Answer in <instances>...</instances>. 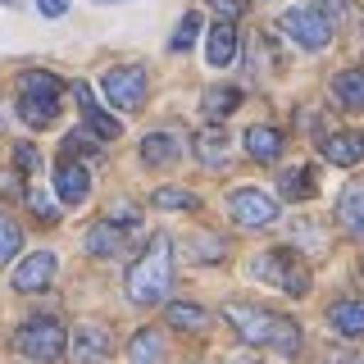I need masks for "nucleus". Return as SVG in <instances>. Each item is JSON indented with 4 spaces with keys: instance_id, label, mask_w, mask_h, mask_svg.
I'll list each match as a JSON object with an SVG mask.
<instances>
[{
    "instance_id": "nucleus-12",
    "label": "nucleus",
    "mask_w": 364,
    "mask_h": 364,
    "mask_svg": "<svg viewBox=\"0 0 364 364\" xmlns=\"http://www.w3.org/2000/svg\"><path fill=\"white\" fill-rule=\"evenodd\" d=\"M205 60H210L214 68H228V64L237 60V28H232V23H214V28H210Z\"/></svg>"
},
{
    "instance_id": "nucleus-6",
    "label": "nucleus",
    "mask_w": 364,
    "mask_h": 364,
    "mask_svg": "<svg viewBox=\"0 0 364 364\" xmlns=\"http://www.w3.org/2000/svg\"><path fill=\"white\" fill-rule=\"evenodd\" d=\"M278 28L287 32L296 46H305V50H328V41H333V23L318 14L314 5H296L287 14L278 18Z\"/></svg>"
},
{
    "instance_id": "nucleus-17",
    "label": "nucleus",
    "mask_w": 364,
    "mask_h": 364,
    "mask_svg": "<svg viewBox=\"0 0 364 364\" xmlns=\"http://www.w3.org/2000/svg\"><path fill=\"white\" fill-rule=\"evenodd\" d=\"M128 360L132 364H159L164 360V333H159V328H141V333L128 341Z\"/></svg>"
},
{
    "instance_id": "nucleus-33",
    "label": "nucleus",
    "mask_w": 364,
    "mask_h": 364,
    "mask_svg": "<svg viewBox=\"0 0 364 364\" xmlns=\"http://www.w3.org/2000/svg\"><path fill=\"white\" fill-rule=\"evenodd\" d=\"M318 14H323V18H341V14H346V0H318Z\"/></svg>"
},
{
    "instance_id": "nucleus-14",
    "label": "nucleus",
    "mask_w": 364,
    "mask_h": 364,
    "mask_svg": "<svg viewBox=\"0 0 364 364\" xmlns=\"http://www.w3.org/2000/svg\"><path fill=\"white\" fill-rule=\"evenodd\" d=\"M282 200H310L314 196V187H318V168L314 164H296L282 173Z\"/></svg>"
},
{
    "instance_id": "nucleus-28",
    "label": "nucleus",
    "mask_w": 364,
    "mask_h": 364,
    "mask_svg": "<svg viewBox=\"0 0 364 364\" xmlns=\"http://www.w3.org/2000/svg\"><path fill=\"white\" fill-rule=\"evenodd\" d=\"M196 32H200V14H187L178 23V32H173L168 46H173V50H191V46H196Z\"/></svg>"
},
{
    "instance_id": "nucleus-18",
    "label": "nucleus",
    "mask_w": 364,
    "mask_h": 364,
    "mask_svg": "<svg viewBox=\"0 0 364 364\" xmlns=\"http://www.w3.org/2000/svg\"><path fill=\"white\" fill-rule=\"evenodd\" d=\"M141 159H146L151 168L173 164V159H178V136H173V132H151V136L141 141Z\"/></svg>"
},
{
    "instance_id": "nucleus-29",
    "label": "nucleus",
    "mask_w": 364,
    "mask_h": 364,
    "mask_svg": "<svg viewBox=\"0 0 364 364\" xmlns=\"http://www.w3.org/2000/svg\"><path fill=\"white\" fill-rule=\"evenodd\" d=\"M105 219H109L114 228H123V232H128L132 223H141V210H136L132 200H119V205H109V214H105Z\"/></svg>"
},
{
    "instance_id": "nucleus-34",
    "label": "nucleus",
    "mask_w": 364,
    "mask_h": 364,
    "mask_svg": "<svg viewBox=\"0 0 364 364\" xmlns=\"http://www.w3.org/2000/svg\"><path fill=\"white\" fill-rule=\"evenodd\" d=\"M37 9H41L46 18H60L64 9H68V0H37Z\"/></svg>"
},
{
    "instance_id": "nucleus-11",
    "label": "nucleus",
    "mask_w": 364,
    "mask_h": 364,
    "mask_svg": "<svg viewBox=\"0 0 364 364\" xmlns=\"http://www.w3.org/2000/svg\"><path fill=\"white\" fill-rule=\"evenodd\" d=\"M328 323H333L341 337L360 341V337H364V301H360V296H341V301H333Z\"/></svg>"
},
{
    "instance_id": "nucleus-7",
    "label": "nucleus",
    "mask_w": 364,
    "mask_h": 364,
    "mask_svg": "<svg viewBox=\"0 0 364 364\" xmlns=\"http://www.w3.org/2000/svg\"><path fill=\"white\" fill-rule=\"evenodd\" d=\"M228 214H232V223H242V228H269L278 219V200L264 196L259 187H242V191L228 196Z\"/></svg>"
},
{
    "instance_id": "nucleus-16",
    "label": "nucleus",
    "mask_w": 364,
    "mask_h": 364,
    "mask_svg": "<svg viewBox=\"0 0 364 364\" xmlns=\"http://www.w3.org/2000/svg\"><path fill=\"white\" fill-rule=\"evenodd\" d=\"M73 91H77V105H82V114H87V123H91V132H96V136H105V141H114V136H119L123 128H119V123L109 119V114H100V105H96V96H91V87H82V82H77Z\"/></svg>"
},
{
    "instance_id": "nucleus-26",
    "label": "nucleus",
    "mask_w": 364,
    "mask_h": 364,
    "mask_svg": "<svg viewBox=\"0 0 364 364\" xmlns=\"http://www.w3.org/2000/svg\"><path fill=\"white\" fill-rule=\"evenodd\" d=\"M155 205H159V210H196V196L182 191V187H159L155 191Z\"/></svg>"
},
{
    "instance_id": "nucleus-4",
    "label": "nucleus",
    "mask_w": 364,
    "mask_h": 364,
    "mask_svg": "<svg viewBox=\"0 0 364 364\" xmlns=\"http://www.w3.org/2000/svg\"><path fill=\"white\" fill-rule=\"evenodd\" d=\"M64 323H55V318H28V323L14 333V346L23 350L28 360H41V364H50V360H60L64 355Z\"/></svg>"
},
{
    "instance_id": "nucleus-9",
    "label": "nucleus",
    "mask_w": 364,
    "mask_h": 364,
    "mask_svg": "<svg viewBox=\"0 0 364 364\" xmlns=\"http://www.w3.org/2000/svg\"><path fill=\"white\" fill-rule=\"evenodd\" d=\"M55 191H60V200L64 205H82L87 200V191H91V173L82 164H77V159H60V164H55Z\"/></svg>"
},
{
    "instance_id": "nucleus-8",
    "label": "nucleus",
    "mask_w": 364,
    "mask_h": 364,
    "mask_svg": "<svg viewBox=\"0 0 364 364\" xmlns=\"http://www.w3.org/2000/svg\"><path fill=\"white\" fill-rule=\"evenodd\" d=\"M100 87H105V96L119 109H136L146 100V73L132 68V64H119V68H109V73H100Z\"/></svg>"
},
{
    "instance_id": "nucleus-19",
    "label": "nucleus",
    "mask_w": 364,
    "mask_h": 364,
    "mask_svg": "<svg viewBox=\"0 0 364 364\" xmlns=\"http://www.w3.org/2000/svg\"><path fill=\"white\" fill-rule=\"evenodd\" d=\"M87 250H91V255H100V259H105V255H119V250H123V228H114L109 219H100L87 232Z\"/></svg>"
},
{
    "instance_id": "nucleus-1",
    "label": "nucleus",
    "mask_w": 364,
    "mask_h": 364,
    "mask_svg": "<svg viewBox=\"0 0 364 364\" xmlns=\"http://www.w3.org/2000/svg\"><path fill=\"white\" fill-rule=\"evenodd\" d=\"M168 282H173V242L164 232L151 237V246L136 255V264L128 269V301L136 305H159L168 296Z\"/></svg>"
},
{
    "instance_id": "nucleus-3",
    "label": "nucleus",
    "mask_w": 364,
    "mask_h": 364,
    "mask_svg": "<svg viewBox=\"0 0 364 364\" xmlns=\"http://www.w3.org/2000/svg\"><path fill=\"white\" fill-rule=\"evenodd\" d=\"M250 273H255V278H264L269 287H282L287 296H305V291H310V273H305L301 255L287 250V246L255 255V259H250Z\"/></svg>"
},
{
    "instance_id": "nucleus-21",
    "label": "nucleus",
    "mask_w": 364,
    "mask_h": 364,
    "mask_svg": "<svg viewBox=\"0 0 364 364\" xmlns=\"http://www.w3.org/2000/svg\"><path fill=\"white\" fill-rule=\"evenodd\" d=\"M333 91L346 109H364V68H346L333 77Z\"/></svg>"
},
{
    "instance_id": "nucleus-27",
    "label": "nucleus",
    "mask_w": 364,
    "mask_h": 364,
    "mask_svg": "<svg viewBox=\"0 0 364 364\" xmlns=\"http://www.w3.org/2000/svg\"><path fill=\"white\" fill-rule=\"evenodd\" d=\"M237 100H242V96H237V91H232V87H219V91H210V96H205V114H210V119H214V123H219V119H223V114H228V109H232V105H237Z\"/></svg>"
},
{
    "instance_id": "nucleus-36",
    "label": "nucleus",
    "mask_w": 364,
    "mask_h": 364,
    "mask_svg": "<svg viewBox=\"0 0 364 364\" xmlns=\"http://www.w3.org/2000/svg\"><path fill=\"white\" fill-rule=\"evenodd\" d=\"M232 364H255V360H232Z\"/></svg>"
},
{
    "instance_id": "nucleus-32",
    "label": "nucleus",
    "mask_w": 364,
    "mask_h": 364,
    "mask_svg": "<svg viewBox=\"0 0 364 364\" xmlns=\"http://www.w3.org/2000/svg\"><path fill=\"white\" fill-rule=\"evenodd\" d=\"M14 164L23 168V173H32V168L41 164V155H37V146H18V155H14Z\"/></svg>"
},
{
    "instance_id": "nucleus-15",
    "label": "nucleus",
    "mask_w": 364,
    "mask_h": 364,
    "mask_svg": "<svg viewBox=\"0 0 364 364\" xmlns=\"http://www.w3.org/2000/svg\"><path fill=\"white\" fill-rule=\"evenodd\" d=\"M323 155L333 159V164H341V168H346V164H360L364 136H360V132H333V136L323 141Z\"/></svg>"
},
{
    "instance_id": "nucleus-22",
    "label": "nucleus",
    "mask_w": 364,
    "mask_h": 364,
    "mask_svg": "<svg viewBox=\"0 0 364 364\" xmlns=\"http://www.w3.org/2000/svg\"><path fill=\"white\" fill-rule=\"evenodd\" d=\"M246 151L255 159H278L282 155V132L278 128H246Z\"/></svg>"
},
{
    "instance_id": "nucleus-25",
    "label": "nucleus",
    "mask_w": 364,
    "mask_h": 364,
    "mask_svg": "<svg viewBox=\"0 0 364 364\" xmlns=\"http://www.w3.org/2000/svg\"><path fill=\"white\" fill-rule=\"evenodd\" d=\"M18 246H23V232H18V223L9 219L5 210H0V264H9V259L18 255Z\"/></svg>"
},
{
    "instance_id": "nucleus-20",
    "label": "nucleus",
    "mask_w": 364,
    "mask_h": 364,
    "mask_svg": "<svg viewBox=\"0 0 364 364\" xmlns=\"http://www.w3.org/2000/svg\"><path fill=\"white\" fill-rule=\"evenodd\" d=\"M73 355L82 360V364L105 360V355H109V337L100 333V328H77V337H73Z\"/></svg>"
},
{
    "instance_id": "nucleus-13",
    "label": "nucleus",
    "mask_w": 364,
    "mask_h": 364,
    "mask_svg": "<svg viewBox=\"0 0 364 364\" xmlns=\"http://www.w3.org/2000/svg\"><path fill=\"white\" fill-rule=\"evenodd\" d=\"M337 223L350 237H364V187H346L337 196Z\"/></svg>"
},
{
    "instance_id": "nucleus-24",
    "label": "nucleus",
    "mask_w": 364,
    "mask_h": 364,
    "mask_svg": "<svg viewBox=\"0 0 364 364\" xmlns=\"http://www.w3.org/2000/svg\"><path fill=\"white\" fill-rule=\"evenodd\" d=\"M223 151H228V132L214 123V128H205L196 132V155H200V164H223Z\"/></svg>"
},
{
    "instance_id": "nucleus-10",
    "label": "nucleus",
    "mask_w": 364,
    "mask_h": 364,
    "mask_svg": "<svg viewBox=\"0 0 364 364\" xmlns=\"http://www.w3.org/2000/svg\"><path fill=\"white\" fill-rule=\"evenodd\" d=\"M50 278H55V255L50 250H37V255H28L23 264L14 269V291H41V287H50Z\"/></svg>"
},
{
    "instance_id": "nucleus-5",
    "label": "nucleus",
    "mask_w": 364,
    "mask_h": 364,
    "mask_svg": "<svg viewBox=\"0 0 364 364\" xmlns=\"http://www.w3.org/2000/svg\"><path fill=\"white\" fill-rule=\"evenodd\" d=\"M223 318L237 328V337L250 341V346H259V341H278V328H282V318L278 314H269V310H259V305H246V301H228L223 305Z\"/></svg>"
},
{
    "instance_id": "nucleus-35",
    "label": "nucleus",
    "mask_w": 364,
    "mask_h": 364,
    "mask_svg": "<svg viewBox=\"0 0 364 364\" xmlns=\"http://www.w3.org/2000/svg\"><path fill=\"white\" fill-rule=\"evenodd\" d=\"M14 191H18V182H14V173H5V178H0V196H14Z\"/></svg>"
},
{
    "instance_id": "nucleus-2",
    "label": "nucleus",
    "mask_w": 364,
    "mask_h": 364,
    "mask_svg": "<svg viewBox=\"0 0 364 364\" xmlns=\"http://www.w3.org/2000/svg\"><path fill=\"white\" fill-rule=\"evenodd\" d=\"M18 114H23V123H32V128H50L55 114H60V77L41 73V68L23 73Z\"/></svg>"
},
{
    "instance_id": "nucleus-23",
    "label": "nucleus",
    "mask_w": 364,
    "mask_h": 364,
    "mask_svg": "<svg viewBox=\"0 0 364 364\" xmlns=\"http://www.w3.org/2000/svg\"><path fill=\"white\" fill-rule=\"evenodd\" d=\"M164 318L173 328H182V333H200V328H210V310H200V305H182V301L168 305Z\"/></svg>"
},
{
    "instance_id": "nucleus-31",
    "label": "nucleus",
    "mask_w": 364,
    "mask_h": 364,
    "mask_svg": "<svg viewBox=\"0 0 364 364\" xmlns=\"http://www.w3.org/2000/svg\"><path fill=\"white\" fill-rule=\"evenodd\" d=\"M28 205H32V214H37V219H41V223H50V219H55V205H50V200H46V196H41V191H28Z\"/></svg>"
},
{
    "instance_id": "nucleus-38",
    "label": "nucleus",
    "mask_w": 364,
    "mask_h": 364,
    "mask_svg": "<svg viewBox=\"0 0 364 364\" xmlns=\"http://www.w3.org/2000/svg\"><path fill=\"white\" fill-rule=\"evenodd\" d=\"M5 5H14V0H5Z\"/></svg>"
},
{
    "instance_id": "nucleus-30",
    "label": "nucleus",
    "mask_w": 364,
    "mask_h": 364,
    "mask_svg": "<svg viewBox=\"0 0 364 364\" xmlns=\"http://www.w3.org/2000/svg\"><path fill=\"white\" fill-rule=\"evenodd\" d=\"M205 5H210L214 14H223V18H242L246 14V0H205Z\"/></svg>"
},
{
    "instance_id": "nucleus-37",
    "label": "nucleus",
    "mask_w": 364,
    "mask_h": 364,
    "mask_svg": "<svg viewBox=\"0 0 364 364\" xmlns=\"http://www.w3.org/2000/svg\"><path fill=\"white\" fill-rule=\"evenodd\" d=\"M100 5H109V0H100Z\"/></svg>"
}]
</instances>
